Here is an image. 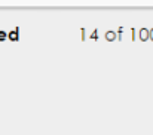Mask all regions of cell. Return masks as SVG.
<instances>
[{
    "label": "cell",
    "instance_id": "cell-4",
    "mask_svg": "<svg viewBox=\"0 0 153 135\" xmlns=\"http://www.w3.org/2000/svg\"><path fill=\"white\" fill-rule=\"evenodd\" d=\"M7 39V34L4 33V31H0V42H3V40H6Z\"/></svg>",
    "mask_w": 153,
    "mask_h": 135
},
{
    "label": "cell",
    "instance_id": "cell-5",
    "mask_svg": "<svg viewBox=\"0 0 153 135\" xmlns=\"http://www.w3.org/2000/svg\"><path fill=\"white\" fill-rule=\"evenodd\" d=\"M152 39H153V30H152Z\"/></svg>",
    "mask_w": 153,
    "mask_h": 135
},
{
    "label": "cell",
    "instance_id": "cell-3",
    "mask_svg": "<svg viewBox=\"0 0 153 135\" xmlns=\"http://www.w3.org/2000/svg\"><path fill=\"white\" fill-rule=\"evenodd\" d=\"M146 37H147V31H146V30H141V31H140V39H141V40H146Z\"/></svg>",
    "mask_w": 153,
    "mask_h": 135
},
{
    "label": "cell",
    "instance_id": "cell-2",
    "mask_svg": "<svg viewBox=\"0 0 153 135\" xmlns=\"http://www.w3.org/2000/svg\"><path fill=\"white\" fill-rule=\"evenodd\" d=\"M105 40H107V42H113V40H116V33H113V31H107V33H105Z\"/></svg>",
    "mask_w": 153,
    "mask_h": 135
},
{
    "label": "cell",
    "instance_id": "cell-1",
    "mask_svg": "<svg viewBox=\"0 0 153 135\" xmlns=\"http://www.w3.org/2000/svg\"><path fill=\"white\" fill-rule=\"evenodd\" d=\"M7 39H9V40H12V42H16V40H18V30L10 31V33L7 34Z\"/></svg>",
    "mask_w": 153,
    "mask_h": 135
}]
</instances>
